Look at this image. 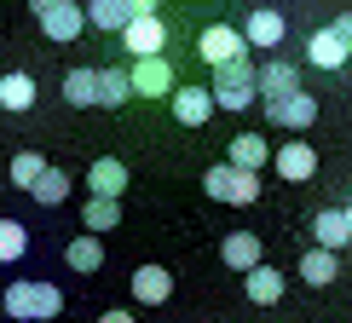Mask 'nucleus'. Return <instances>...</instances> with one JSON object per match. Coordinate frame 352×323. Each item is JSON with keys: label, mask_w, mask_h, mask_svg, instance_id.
Here are the masks:
<instances>
[{"label": "nucleus", "mask_w": 352, "mask_h": 323, "mask_svg": "<svg viewBox=\"0 0 352 323\" xmlns=\"http://www.w3.org/2000/svg\"><path fill=\"white\" fill-rule=\"evenodd\" d=\"M29 104H35V76H23V69L0 76V110H29Z\"/></svg>", "instance_id": "21"}, {"label": "nucleus", "mask_w": 352, "mask_h": 323, "mask_svg": "<svg viewBox=\"0 0 352 323\" xmlns=\"http://www.w3.org/2000/svg\"><path fill=\"white\" fill-rule=\"evenodd\" d=\"M98 323H133V318H127V312H104V318H98Z\"/></svg>", "instance_id": "31"}, {"label": "nucleus", "mask_w": 352, "mask_h": 323, "mask_svg": "<svg viewBox=\"0 0 352 323\" xmlns=\"http://www.w3.org/2000/svg\"><path fill=\"white\" fill-rule=\"evenodd\" d=\"M197 52H202L208 69H226V64H243L248 58V41H243V29H231V23H208L197 35Z\"/></svg>", "instance_id": "5"}, {"label": "nucleus", "mask_w": 352, "mask_h": 323, "mask_svg": "<svg viewBox=\"0 0 352 323\" xmlns=\"http://www.w3.org/2000/svg\"><path fill=\"white\" fill-rule=\"evenodd\" d=\"M283 35H289V23H283V12H277V6H254V12L243 18L248 52H272V47H283Z\"/></svg>", "instance_id": "7"}, {"label": "nucleus", "mask_w": 352, "mask_h": 323, "mask_svg": "<svg viewBox=\"0 0 352 323\" xmlns=\"http://www.w3.org/2000/svg\"><path fill=\"white\" fill-rule=\"evenodd\" d=\"M335 271H341V266H335V254H324V248H306V254H300V277H306V283H335Z\"/></svg>", "instance_id": "27"}, {"label": "nucleus", "mask_w": 352, "mask_h": 323, "mask_svg": "<svg viewBox=\"0 0 352 323\" xmlns=\"http://www.w3.org/2000/svg\"><path fill=\"white\" fill-rule=\"evenodd\" d=\"M87 190L93 197H104V202H116L127 190V162H116V156H98L93 168H87Z\"/></svg>", "instance_id": "11"}, {"label": "nucleus", "mask_w": 352, "mask_h": 323, "mask_svg": "<svg viewBox=\"0 0 352 323\" xmlns=\"http://www.w3.org/2000/svg\"><path fill=\"white\" fill-rule=\"evenodd\" d=\"M272 168L283 173V179H295V185H300V179H312V173H318V151H312V144H300V139H295V144H277Z\"/></svg>", "instance_id": "14"}, {"label": "nucleus", "mask_w": 352, "mask_h": 323, "mask_svg": "<svg viewBox=\"0 0 352 323\" xmlns=\"http://www.w3.org/2000/svg\"><path fill=\"white\" fill-rule=\"evenodd\" d=\"M248 300H254V306H277V300H283V271L254 266V271H248Z\"/></svg>", "instance_id": "22"}, {"label": "nucleus", "mask_w": 352, "mask_h": 323, "mask_svg": "<svg viewBox=\"0 0 352 323\" xmlns=\"http://www.w3.org/2000/svg\"><path fill=\"white\" fill-rule=\"evenodd\" d=\"M260 64H226V69H214V87H208V98H214V110H248V104H260Z\"/></svg>", "instance_id": "2"}, {"label": "nucleus", "mask_w": 352, "mask_h": 323, "mask_svg": "<svg viewBox=\"0 0 352 323\" xmlns=\"http://www.w3.org/2000/svg\"><path fill=\"white\" fill-rule=\"evenodd\" d=\"M219 260H226L231 271H254L260 266V237L254 231H231V237L219 243Z\"/></svg>", "instance_id": "16"}, {"label": "nucleus", "mask_w": 352, "mask_h": 323, "mask_svg": "<svg viewBox=\"0 0 352 323\" xmlns=\"http://www.w3.org/2000/svg\"><path fill=\"white\" fill-rule=\"evenodd\" d=\"M122 52H127V64H139V58H162V52H168V18L156 12V0H144V12L122 29Z\"/></svg>", "instance_id": "3"}, {"label": "nucleus", "mask_w": 352, "mask_h": 323, "mask_svg": "<svg viewBox=\"0 0 352 323\" xmlns=\"http://www.w3.org/2000/svg\"><path fill=\"white\" fill-rule=\"evenodd\" d=\"M29 254V231L18 225V219H0V266H12V260Z\"/></svg>", "instance_id": "28"}, {"label": "nucleus", "mask_w": 352, "mask_h": 323, "mask_svg": "<svg viewBox=\"0 0 352 323\" xmlns=\"http://www.w3.org/2000/svg\"><path fill=\"white\" fill-rule=\"evenodd\" d=\"M47 173V162H41V151H18L12 156V185L18 190H35V179Z\"/></svg>", "instance_id": "29"}, {"label": "nucleus", "mask_w": 352, "mask_h": 323, "mask_svg": "<svg viewBox=\"0 0 352 323\" xmlns=\"http://www.w3.org/2000/svg\"><path fill=\"white\" fill-rule=\"evenodd\" d=\"M208 115H214L208 87H173V122H179V127H202Z\"/></svg>", "instance_id": "12"}, {"label": "nucleus", "mask_w": 352, "mask_h": 323, "mask_svg": "<svg viewBox=\"0 0 352 323\" xmlns=\"http://www.w3.org/2000/svg\"><path fill=\"white\" fill-rule=\"evenodd\" d=\"M346 41L335 35V29H312V41H306V64H318V69H341L346 64Z\"/></svg>", "instance_id": "15"}, {"label": "nucleus", "mask_w": 352, "mask_h": 323, "mask_svg": "<svg viewBox=\"0 0 352 323\" xmlns=\"http://www.w3.org/2000/svg\"><path fill=\"white\" fill-rule=\"evenodd\" d=\"M312 237H318L312 248H324V254L346 248V243H352V231H346V214H341V208H324V214L312 219Z\"/></svg>", "instance_id": "17"}, {"label": "nucleus", "mask_w": 352, "mask_h": 323, "mask_svg": "<svg viewBox=\"0 0 352 323\" xmlns=\"http://www.w3.org/2000/svg\"><path fill=\"white\" fill-rule=\"evenodd\" d=\"M266 122L283 127V133H306L318 122V98L312 93H289V98H272L266 104Z\"/></svg>", "instance_id": "8"}, {"label": "nucleus", "mask_w": 352, "mask_h": 323, "mask_svg": "<svg viewBox=\"0 0 352 323\" xmlns=\"http://www.w3.org/2000/svg\"><path fill=\"white\" fill-rule=\"evenodd\" d=\"M64 266L69 271H98V266H104V243H98V237H69L64 243Z\"/></svg>", "instance_id": "20"}, {"label": "nucleus", "mask_w": 352, "mask_h": 323, "mask_svg": "<svg viewBox=\"0 0 352 323\" xmlns=\"http://www.w3.org/2000/svg\"><path fill=\"white\" fill-rule=\"evenodd\" d=\"M81 225H87V237H98V231H116V225H122V208H116V202H104V197H87Z\"/></svg>", "instance_id": "24"}, {"label": "nucleus", "mask_w": 352, "mask_h": 323, "mask_svg": "<svg viewBox=\"0 0 352 323\" xmlns=\"http://www.w3.org/2000/svg\"><path fill=\"white\" fill-rule=\"evenodd\" d=\"M254 81H260V104L289 98V93H300V64H289V58H266Z\"/></svg>", "instance_id": "10"}, {"label": "nucleus", "mask_w": 352, "mask_h": 323, "mask_svg": "<svg viewBox=\"0 0 352 323\" xmlns=\"http://www.w3.org/2000/svg\"><path fill=\"white\" fill-rule=\"evenodd\" d=\"M127 81H133V98H168L173 87H179L168 58H139V64H127Z\"/></svg>", "instance_id": "9"}, {"label": "nucleus", "mask_w": 352, "mask_h": 323, "mask_svg": "<svg viewBox=\"0 0 352 323\" xmlns=\"http://www.w3.org/2000/svg\"><path fill=\"white\" fill-rule=\"evenodd\" d=\"M139 12H144V0H93V6H87V23H93V29H116V35H122Z\"/></svg>", "instance_id": "13"}, {"label": "nucleus", "mask_w": 352, "mask_h": 323, "mask_svg": "<svg viewBox=\"0 0 352 323\" xmlns=\"http://www.w3.org/2000/svg\"><path fill=\"white\" fill-rule=\"evenodd\" d=\"M29 197H35L41 208H58V202L69 197V173H58V168H47V173H41V179H35V190H29Z\"/></svg>", "instance_id": "26"}, {"label": "nucleus", "mask_w": 352, "mask_h": 323, "mask_svg": "<svg viewBox=\"0 0 352 323\" xmlns=\"http://www.w3.org/2000/svg\"><path fill=\"white\" fill-rule=\"evenodd\" d=\"M341 214H346V231H352V208H341Z\"/></svg>", "instance_id": "32"}, {"label": "nucleus", "mask_w": 352, "mask_h": 323, "mask_svg": "<svg viewBox=\"0 0 352 323\" xmlns=\"http://www.w3.org/2000/svg\"><path fill=\"white\" fill-rule=\"evenodd\" d=\"M202 190H208L214 202H231V208H248V202L260 197V173H243V168H231V162H214V168L202 173Z\"/></svg>", "instance_id": "4"}, {"label": "nucleus", "mask_w": 352, "mask_h": 323, "mask_svg": "<svg viewBox=\"0 0 352 323\" xmlns=\"http://www.w3.org/2000/svg\"><path fill=\"white\" fill-rule=\"evenodd\" d=\"M329 29H335V35H341V41H346V52H352V12H341V18H335Z\"/></svg>", "instance_id": "30"}, {"label": "nucleus", "mask_w": 352, "mask_h": 323, "mask_svg": "<svg viewBox=\"0 0 352 323\" xmlns=\"http://www.w3.org/2000/svg\"><path fill=\"white\" fill-rule=\"evenodd\" d=\"M0 306H6L18 323H58V312H64V289L58 283H6L0 289Z\"/></svg>", "instance_id": "1"}, {"label": "nucleus", "mask_w": 352, "mask_h": 323, "mask_svg": "<svg viewBox=\"0 0 352 323\" xmlns=\"http://www.w3.org/2000/svg\"><path fill=\"white\" fill-rule=\"evenodd\" d=\"M35 23L47 41H81L87 29V6H76V0H41L35 6Z\"/></svg>", "instance_id": "6"}, {"label": "nucleus", "mask_w": 352, "mask_h": 323, "mask_svg": "<svg viewBox=\"0 0 352 323\" xmlns=\"http://www.w3.org/2000/svg\"><path fill=\"white\" fill-rule=\"evenodd\" d=\"M226 162H231V168H243V173H260V168H266V133H237Z\"/></svg>", "instance_id": "19"}, {"label": "nucleus", "mask_w": 352, "mask_h": 323, "mask_svg": "<svg viewBox=\"0 0 352 323\" xmlns=\"http://www.w3.org/2000/svg\"><path fill=\"white\" fill-rule=\"evenodd\" d=\"M64 98H69V104H98V69H69V76H64Z\"/></svg>", "instance_id": "25"}, {"label": "nucleus", "mask_w": 352, "mask_h": 323, "mask_svg": "<svg viewBox=\"0 0 352 323\" xmlns=\"http://www.w3.org/2000/svg\"><path fill=\"white\" fill-rule=\"evenodd\" d=\"M133 98V81H127V64L98 69V104H127Z\"/></svg>", "instance_id": "23"}, {"label": "nucleus", "mask_w": 352, "mask_h": 323, "mask_svg": "<svg viewBox=\"0 0 352 323\" xmlns=\"http://www.w3.org/2000/svg\"><path fill=\"white\" fill-rule=\"evenodd\" d=\"M173 295V277H168V266H139L133 271V300H144V306H162Z\"/></svg>", "instance_id": "18"}]
</instances>
